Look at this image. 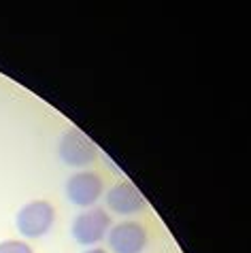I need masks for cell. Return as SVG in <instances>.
<instances>
[{
    "label": "cell",
    "mask_w": 251,
    "mask_h": 253,
    "mask_svg": "<svg viewBox=\"0 0 251 253\" xmlns=\"http://www.w3.org/2000/svg\"><path fill=\"white\" fill-rule=\"evenodd\" d=\"M53 219H55V211L49 202L34 200L22 207V211L17 213V228L24 236L37 238L49 232V228L53 226Z\"/></svg>",
    "instance_id": "obj_1"
},
{
    "label": "cell",
    "mask_w": 251,
    "mask_h": 253,
    "mask_svg": "<svg viewBox=\"0 0 251 253\" xmlns=\"http://www.w3.org/2000/svg\"><path fill=\"white\" fill-rule=\"evenodd\" d=\"M58 151H60V158L68 166H87L98 156L96 145L85 134H81L79 130H68L60 140Z\"/></svg>",
    "instance_id": "obj_2"
},
{
    "label": "cell",
    "mask_w": 251,
    "mask_h": 253,
    "mask_svg": "<svg viewBox=\"0 0 251 253\" xmlns=\"http://www.w3.org/2000/svg\"><path fill=\"white\" fill-rule=\"evenodd\" d=\"M109 223L111 219L102 209H89L85 213L77 215V219L73 223V236L81 245H96L107 234Z\"/></svg>",
    "instance_id": "obj_3"
},
{
    "label": "cell",
    "mask_w": 251,
    "mask_h": 253,
    "mask_svg": "<svg viewBox=\"0 0 251 253\" xmlns=\"http://www.w3.org/2000/svg\"><path fill=\"white\" fill-rule=\"evenodd\" d=\"M66 196L77 207H92L102 196V179L89 170L77 172L66 181Z\"/></svg>",
    "instance_id": "obj_4"
},
{
    "label": "cell",
    "mask_w": 251,
    "mask_h": 253,
    "mask_svg": "<svg viewBox=\"0 0 251 253\" xmlns=\"http://www.w3.org/2000/svg\"><path fill=\"white\" fill-rule=\"evenodd\" d=\"M147 245L145 228L136 221H124L109 232V247L115 253H141Z\"/></svg>",
    "instance_id": "obj_5"
},
{
    "label": "cell",
    "mask_w": 251,
    "mask_h": 253,
    "mask_svg": "<svg viewBox=\"0 0 251 253\" xmlns=\"http://www.w3.org/2000/svg\"><path fill=\"white\" fill-rule=\"evenodd\" d=\"M107 207L117 215H132L145 207V198L134 185L124 181L107 192Z\"/></svg>",
    "instance_id": "obj_6"
},
{
    "label": "cell",
    "mask_w": 251,
    "mask_h": 253,
    "mask_svg": "<svg viewBox=\"0 0 251 253\" xmlns=\"http://www.w3.org/2000/svg\"><path fill=\"white\" fill-rule=\"evenodd\" d=\"M0 253H32V249L22 241H4L0 243Z\"/></svg>",
    "instance_id": "obj_7"
},
{
    "label": "cell",
    "mask_w": 251,
    "mask_h": 253,
    "mask_svg": "<svg viewBox=\"0 0 251 253\" xmlns=\"http://www.w3.org/2000/svg\"><path fill=\"white\" fill-rule=\"evenodd\" d=\"M85 253H104V249H89V251H85Z\"/></svg>",
    "instance_id": "obj_8"
}]
</instances>
